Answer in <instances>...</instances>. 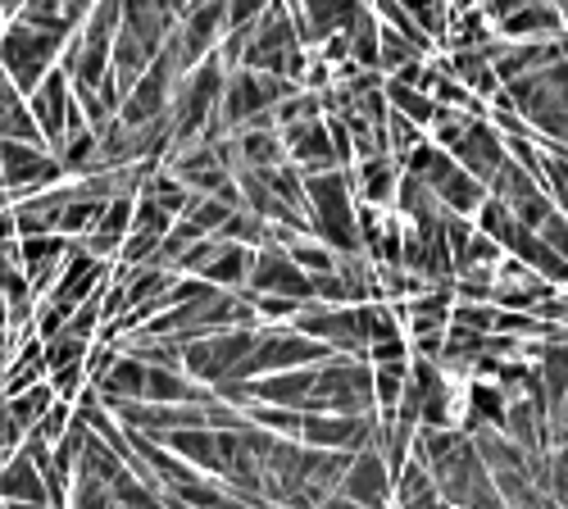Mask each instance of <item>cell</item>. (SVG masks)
Wrapping results in <instances>:
<instances>
[{
	"instance_id": "cell-1",
	"label": "cell",
	"mask_w": 568,
	"mask_h": 509,
	"mask_svg": "<svg viewBox=\"0 0 568 509\" xmlns=\"http://www.w3.org/2000/svg\"><path fill=\"white\" fill-rule=\"evenodd\" d=\"M32 114H37V128L45 136V146H60L64 132H69V114H73V78L69 69H51L41 78V86L28 96Z\"/></svg>"
},
{
	"instance_id": "cell-2",
	"label": "cell",
	"mask_w": 568,
	"mask_h": 509,
	"mask_svg": "<svg viewBox=\"0 0 568 509\" xmlns=\"http://www.w3.org/2000/svg\"><path fill=\"white\" fill-rule=\"evenodd\" d=\"M282 142H287V160L301 169V173H318V169H337L342 164V151L333 142V128L327 119H301L292 128H282Z\"/></svg>"
},
{
	"instance_id": "cell-3",
	"label": "cell",
	"mask_w": 568,
	"mask_h": 509,
	"mask_svg": "<svg viewBox=\"0 0 568 509\" xmlns=\"http://www.w3.org/2000/svg\"><path fill=\"white\" fill-rule=\"evenodd\" d=\"M342 487H346V496L359 500L364 509H387V496H392L396 478H392V465H387L383 455H355Z\"/></svg>"
},
{
	"instance_id": "cell-4",
	"label": "cell",
	"mask_w": 568,
	"mask_h": 509,
	"mask_svg": "<svg viewBox=\"0 0 568 509\" xmlns=\"http://www.w3.org/2000/svg\"><path fill=\"white\" fill-rule=\"evenodd\" d=\"M355 192L368 201V205H392L396 192H400V160L396 155H368L355 164Z\"/></svg>"
},
{
	"instance_id": "cell-5",
	"label": "cell",
	"mask_w": 568,
	"mask_h": 509,
	"mask_svg": "<svg viewBox=\"0 0 568 509\" xmlns=\"http://www.w3.org/2000/svg\"><path fill=\"white\" fill-rule=\"evenodd\" d=\"M0 500H45L41 469L32 465L28 455H14L6 465V474H0Z\"/></svg>"
},
{
	"instance_id": "cell-6",
	"label": "cell",
	"mask_w": 568,
	"mask_h": 509,
	"mask_svg": "<svg viewBox=\"0 0 568 509\" xmlns=\"http://www.w3.org/2000/svg\"><path fill=\"white\" fill-rule=\"evenodd\" d=\"M268 6L273 0H227V32H242V28L260 23Z\"/></svg>"
},
{
	"instance_id": "cell-7",
	"label": "cell",
	"mask_w": 568,
	"mask_h": 509,
	"mask_svg": "<svg viewBox=\"0 0 568 509\" xmlns=\"http://www.w3.org/2000/svg\"><path fill=\"white\" fill-rule=\"evenodd\" d=\"M528 6V0H478V10L491 19V28H500L505 19H514L518 10H524Z\"/></svg>"
},
{
	"instance_id": "cell-8",
	"label": "cell",
	"mask_w": 568,
	"mask_h": 509,
	"mask_svg": "<svg viewBox=\"0 0 568 509\" xmlns=\"http://www.w3.org/2000/svg\"><path fill=\"white\" fill-rule=\"evenodd\" d=\"M23 437V428L14 424V414L10 409H0V450H6V446H14Z\"/></svg>"
},
{
	"instance_id": "cell-9",
	"label": "cell",
	"mask_w": 568,
	"mask_h": 509,
	"mask_svg": "<svg viewBox=\"0 0 568 509\" xmlns=\"http://www.w3.org/2000/svg\"><path fill=\"white\" fill-rule=\"evenodd\" d=\"M318 509H364V505H359V500H351V496H333V500L323 496V505H318Z\"/></svg>"
},
{
	"instance_id": "cell-10",
	"label": "cell",
	"mask_w": 568,
	"mask_h": 509,
	"mask_svg": "<svg viewBox=\"0 0 568 509\" xmlns=\"http://www.w3.org/2000/svg\"><path fill=\"white\" fill-rule=\"evenodd\" d=\"M446 6L459 14V10H473V6H478V0H446Z\"/></svg>"
}]
</instances>
